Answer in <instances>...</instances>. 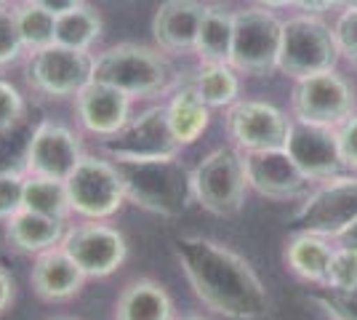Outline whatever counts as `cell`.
<instances>
[{
    "label": "cell",
    "mask_w": 357,
    "mask_h": 320,
    "mask_svg": "<svg viewBox=\"0 0 357 320\" xmlns=\"http://www.w3.org/2000/svg\"><path fill=\"white\" fill-rule=\"evenodd\" d=\"M181 273L192 294L211 312L229 320H259L269 315V294L251 261L206 235H178L174 241Z\"/></svg>",
    "instance_id": "6da1fadb"
},
{
    "label": "cell",
    "mask_w": 357,
    "mask_h": 320,
    "mask_svg": "<svg viewBox=\"0 0 357 320\" xmlns=\"http://www.w3.org/2000/svg\"><path fill=\"white\" fill-rule=\"evenodd\" d=\"M120 174L126 203L163 219H178L190 211L192 168L178 155L160 158H109Z\"/></svg>",
    "instance_id": "7a4b0ae2"
},
{
    "label": "cell",
    "mask_w": 357,
    "mask_h": 320,
    "mask_svg": "<svg viewBox=\"0 0 357 320\" xmlns=\"http://www.w3.org/2000/svg\"><path fill=\"white\" fill-rule=\"evenodd\" d=\"M178 73L168 54L144 43H115L93 54V80L107 83L131 99H152L174 91Z\"/></svg>",
    "instance_id": "3957f363"
},
{
    "label": "cell",
    "mask_w": 357,
    "mask_h": 320,
    "mask_svg": "<svg viewBox=\"0 0 357 320\" xmlns=\"http://www.w3.org/2000/svg\"><path fill=\"white\" fill-rule=\"evenodd\" d=\"M342 48L336 40V30L326 24L320 16L298 14L283 22V46L278 70L283 75L301 80V77L320 75L336 67Z\"/></svg>",
    "instance_id": "277c9868"
},
{
    "label": "cell",
    "mask_w": 357,
    "mask_h": 320,
    "mask_svg": "<svg viewBox=\"0 0 357 320\" xmlns=\"http://www.w3.org/2000/svg\"><path fill=\"white\" fill-rule=\"evenodd\" d=\"M245 192H248V179H245L243 155L232 147L211 150L192 168L195 203L219 219H229L243 211Z\"/></svg>",
    "instance_id": "5b68a950"
},
{
    "label": "cell",
    "mask_w": 357,
    "mask_h": 320,
    "mask_svg": "<svg viewBox=\"0 0 357 320\" xmlns=\"http://www.w3.org/2000/svg\"><path fill=\"white\" fill-rule=\"evenodd\" d=\"M64 184L70 211L83 222H109L126 206L120 174L107 155L86 153Z\"/></svg>",
    "instance_id": "8992f818"
},
{
    "label": "cell",
    "mask_w": 357,
    "mask_h": 320,
    "mask_svg": "<svg viewBox=\"0 0 357 320\" xmlns=\"http://www.w3.org/2000/svg\"><path fill=\"white\" fill-rule=\"evenodd\" d=\"M283 46V22L272 8L251 6L235 11V35L229 64L243 75L264 77L278 70Z\"/></svg>",
    "instance_id": "52a82bcc"
},
{
    "label": "cell",
    "mask_w": 357,
    "mask_h": 320,
    "mask_svg": "<svg viewBox=\"0 0 357 320\" xmlns=\"http://www.w3.org/2000/svg\"><path fill=\"white\" fill-rule=\"evenodd\" d=\"M24 77L30 91L43 99H75L93 80V54L54 43L43 51L27 54Z\"/></svg>",
    "instance_id": "ba28073f"
},
{
    "label": "cell",
    "mask_w": 357,
    "mask_h": 320,
    "mask_svg": "<svg viewBox=\"0 0 357 320\" xmlns=\"http://www.w3.org/2000/svg\"><path fill=\"white\" fill-rule=\"evenodd\" d=\"M61 251L80 267L89 280L115 275L128 259V241L109 222H80L67 227Z\"/></svg>",
    "instance_id": "9c48e42d"
},
{
    "label": "cell",
    "mask_w": 357,
    "mask_h": 320,
    "mask_svg": "<svg viewBox=\"0 0 357 320\" xmlns=\"http://www.w3.org/2000/svg\"><path fill=\"white\" fill-rule=\"evenodd\" d=\"M355 105V86L344 75H339L336 70L301 77V80H296V89L291 93L294 118L304 123H314V125L339 128L344 121L352 118Z\"/></svg>",
    "instance_id": "30bf717a"
},
{
    "label": "cell",
    "mask_w": 357,
    "mask_h": 320,
    "mask_svg": "<svg viewBox=\"0 0 357 320\" xmlns=\"http://www.w3.org/2000/svg\"><path fill=\"white\" fill-rule=\"evenodd\" d=\"M224 128L235 147L243 153H259V150H283L291 121L280 107L261 102V99H240L227 107Z\"/></svg>",
    "instance_id": "8fae6325"
},
{
    "label": "cell",
    "mask_w": 357,
    "mask_h": 320,
    "mask_svg": "<svg viewBox=\"0 0 357 320\" xmlns=\"http://www.w3.org/2000/svg\"><path fill=\"white\" fill-rule=\"evenodd\" d=\"M357 219V176H333L314 190L294 213V222L304 232L323 238H339Z\"/></svg>",
    "instance_id": "7c38bea8"
},
{
    "label": "cell",
    "mask_w": 357,
    "mask_h": 320,
    "mask_svg": "<svg viewBox=\"0 0 357 320\" xmlns=\"http://www.w3.org/2000/svg\"><path fill=\"white\" fill-rule=\"evenodd\" d=\"M107 158H160L178 155V142L171 131L165 105H152L131 115L115 137L99 142Z\"/></svg>",
    "instance_id": "4fadbf2b"
},
{
    "label": "cell",
    "mask_w": 357,
    "mask_h": 320,
    "mask_svg": "<svg viewBox=\"0 0 357 320\" xmlns=\"http://www.w3.org/2000/svg\"><path fill=\"white\" fill-rule=\"evenodd\" d=\"M248 187L261 198L269 200H296L310 195L312 179L296 166V160L285 150H259L243 153Z\"/></svg>",
    "instance_id": "5bb4252c"
},
{
    "label": "cell",
    "mask_w": 357,
    "mask_h": 320,
    "mask_svg": "<svg viewBox=\"0 0 357 320\" xmlns=\"http://www.w3.org/2000/svg\"><path fill=\"white\" fill-rule=\"evenodd\" d=\"M283 150L296 160V166L312 182H328V179L339 176L344 168L342 150H339V131L331 125L294 121Z\"/></svg>",
    "instance_id": "9a60e30c"
},
{
    "label": "cell",
    "mask_w": 357,
    "mask_h": 320,
    "mask_svg": "<svg viewBox=\"0 0 357 320\" xmlns=\"http://www.w3.org/2000/svg\"><path fill=\"white\" fill-rule=\"evenodd\" d=\"M83 142L75 128L56 121H40L32 134L27 174L67 182L77 163L83 160Z\"/></svg>",
    "instance_id": "2e32d148"
},
{
    "label": "cell",
    "mask_w": 357,
    "mask_h": 320,
    "mask_svg": "<svg viewBox=\"0 0 357 320\" xmlns=\"http://www.w3.org/2000/svg\"><path fill=\"white\" fill-rule=\"evenodd\" d=\"M75 118L80 123V128L96 137L99 142L115 137L126 123L134 115V99L126 96L123 91L91 80L83 91L73 99Z\"/></svg>",
    "instance_id": "e0dca14e"
},
{
    "label": "cell",
    "mask_w": 357,
    "mask_h": 320,
    "mask_svg": "<svg viewBox=\"0 0 357 320\" xmlns=\"http://www.w3.org/2000/svg\"><path fill=\"white\" fill-rule=\"evenodd\" d=\"M203 14H206V3L200 0H163L152 16L155 46L165 54L195 51Z\"/></svg>",
    "instance_id": "ac0fdd59"
},
{
    "label": "cell",
    "mask_w": 357,
    "mask_h": 320,
    "mask_svg": "<svg viewBox=\"0 0 357 320\" xmlns=\"http://www.w3.org/2000/svg\"><path fill=\"white\" fill-rule=\"evenodd\" d=\"M86 280L89 277L61 251V245L32 257L30 286L43 302H70L83 291Z\"/></svg>",
    "instance_id": "d6986e66"
},
{
    "label": "cell",
    "mask_w": 357,
    "mask_h": 320,
    "mask_svg": "<svg viewBox=\"0 0 357 320\" xmlns=\"http://www.w3.org/2000/svg\"><path fill=\"white\" fill-rule=\"evenodd\" d=\"M64 232H67V222L27 211V208L14 213L3 224V235H6L8 245L16 254H24V257H38V254H45V251L61 245Z\"/></svg>",
    "instance_id": "ffe728a7"
},
{
    "label": "cell",
    "mask_w": 357,
    "mask_h": 320,
    "mask_svg": "<svg viewBox=\"0 0 357 320\" xmlns=\"http://www.w3.org/2000/svg\"><path fill=\"white\" fill-rule=\"evenodd\" d=\"M115 320H176L174 299L163 283L152 277H136L126 283L115 302Z\"/></svg>",
    "instance_id": "44dd1931"
},
{
    "label": "cell",
    "mask_w": 357,
    "mask_h": 320,
    "mask_svg": "<svg viewBox=\"0 0 357 320\" xmlns=\"http://www.w3.org/2000/svg\"><path fill=\"white\" fill-rule=\"evenodd\" d=\"M165 112H168V123H171V131L176 137L178 147L195 144L211 123V107L197 96V91L184 75L178 77V86L171 91V99L165 102Z\"/></svg>",
    "instance_id": "7402d4cb"
},
{
    "label": "cell",
    "mask_w": 357,
    "mask_h": 320,
    "mask_svg": "<svg viewBox=\"0 0 357 320\" xmlns=\"http://www.w3.org/2000/svg\"><path fill=\"white\" fill-rule=\"evenodd\" d=\"M333 251L323 235H314V232H296L288 245H285V264L294 275H298L301 280L307 283H317L323 286L326 273L333 259Z\"/></svg>",
    "instance_id": "603a6c76"
},
{
    "label": "cell",
    "mask_w": 357,
    "mask_h": 320,
    "mask_svg": "<svg viewBox=\"0 0 357 320\" xmlns=\"http://www.w3.org/2000/svg\"><path fill=\"white\" fill-rule=\"evenodd\" d=\"M238 75V70L227 61H200L197 73H190L184 77L211 109H219V107H232L235 102H240Z\"/></svg>",
    "instance_id": "cb8c5ba5"
},
{
    "label": "cell",
    "mask_w": 357,
    "mask_h": 320,
    "mask_svg": "<svg viewBox=\"0 0 357 320\" xmlns=\"http://www.w3.org/2000/svg\"><path fill=\"white\" fill-rule=\"evenodd\" d=\"M235 35V11H227L219 3H206V14L200 22L195 54L200 61H227L232 56Z\"/></svg>",
    "instance_id": "d4e9b609"
},
{
    "label": "cell",
    "mask_w": 357,
    "mask_h": 320,
    "mask_svg": "<svg viewBox=\"0 0 357 320\" xmlns=\"http://www.w3.org/2000/svg\"><path fill=\"white\" fill-rule=\"evenodd\" d=\"M11 11L27 54L43 51L56 43V16L45 11L43 6H38L35 0H14Z\"/></svg>",
    "instance_id": "484cf974"
},
{
    "label": "cell",
    "mask_w": 357,
    "mask_h": 320,
    "mask_svg": "<svg viewBox=\"0 0 357 320\" xmlns=\"http://www.w3.org/2000/svg\"><path fill=\"white\" fill-rule=\"evenodd\" d=\"M24 208L43 213V216H54L59 222L73 219L70 198H67V184L61 179H51V176H38V174L24 176Z\"/></svg>",
    "instance_id": "4316f807"
},
{
    "label": "cell",
    "mask_w": 357,
    "mask_h": 320,
    "mask_svg": "<svg viewBox=\"0 0 357 320\" xmlns=\"http://www.w3.org/2000/svg\"><path fill=\"white\" fill-rule=\"evenodd\" d=\"M105 32V22L96 8L83 3L80 8L56 16V43L75 51H91Z\"/></svg>",
    "instance_id": "83f0119b"
},
{
    "label": "cell",
    "mask_w": 357,
    "mask_h": 320,
    "mask_svg": "<svg viewBox=\"0 0 357 320\" xmlns=\"http://www.w3.org/2000/svg\"><path fill=\"white\" fill-rule=\"evenodd\" d=\"M38 123L24 118L14 128L0 131V174H27L30 144Z\"/></svg>",
    "instance_id": "f1b7e54d"
},
{
    "label": "cell",
    "mask_w": 357,
    "mask_h": 320,
    "mask_svg": "<svg viewBox=\"0 0 357 320\" xmlns=\"http://www.w3.org/2000/svg\"><path fill=\"white\" fill-rule=\"evenodd\" d=\"M310 302H314L331 320H357V289L333 291L320 286V291L310 294Z\"/></svg>",
    "instance_id": "f546056e"
},
{
    "label": "cell",
    "mask_w": 357,
    "mask_h": 320,
    "mask_svg": "<svg viewBox=\"0 0 357 320\" xmlns=\"http://www.w3.org/2000/svg\"><path fill=\"white\" fill-rule=\"evenodd\" d=\"M27 56V48L22 43V35L16 27L11 6L0 8V70H8Z\"/></svg>",
    "instance_id": "4dcf8cb0"
},
{
    "label": "cell",
    "mask_w": 357,
    "mask_h": 320,
    "mask_svg": "<svg viewBox=\"0 0 357 320\" xmlns=\"http://www.w3.org/2000/svg\"><path fill=\"white\" fill-rule=\"evenodd\" d=\"M323 289H333V291H349L357 289V251L355 248H336L333 251V259H331V267L326 273V280H323Z\"/></svg>",
    "instance_id": "1f68e13d"
},
{
    "label": "cell",
    "mask_w": 357,
    "mask_h": 320,
    "mask_svg": "<svg viewBox=\"0 0 357 320\" xmlns=\"http://www.w3.org/2000/svg\"><path fill=\"white\" fill-rule=\"evenodd\" d=\"M27 115V99L19 91V86H14L11 80L0 77V131L14 128L16 123H22Z\"/></svg>",
    "instance_id": "d6a6232c"
},
{
    "label": "cell",
    "mask_w": 357,
    "mask_h": 320,
    "mask_svg": "<svg viewBox=\"0 0 357 320\" xmlns=\"http://www.w3.org/2000/svg\"><path fill=\"white\" fill-rule=\"evenodd\" d=\"M24 176L27 174H0V224L24 208Z\"/></svg>",
    "instance_id": "836d02e7"
},
{
    "label": "cell",
    "mask_w": 357,
    "mask_h": 320,
    "mask_svg": "<svg viewBox=\"0 0 357 320\" xmlns=\"http://www.w3.org/2000/svg\"><path fill=\"white\" fill-rule=\"evenodd\" d=\"M333 30H336V40H339L342 54L349 59V64L357 67V6L344 8V14L339 16Z\"/></svg>",
    "instance_id": "e575fe53"
},
{
    "label": "cell",
    "mask_w": 357,
    "mask_h": 320,
    "mask_svg": "<svg viewBox=\"0 0 357 320\" xmlns=\"http://www.w3.org/2000/svg\"><path fill=\"white\" fill-rule=\"evenodd\" d=\"M336 131H339V150H342L344 168L357 171V115L344 121Z\"/></svg>",
    "instance_id": "d590c367"
},
{
    "label": "cell",
    "mask_w": 357,
    "mask_h": 320,
    "mask_svg": "<svg viewBox=\"0 0 357 320\" xmlns=\"http://www.w3.org/2000/svg\"><path fill=\"white\" fill-rule=\"evenodd\" d=\"M14 296H16V280L14 275L8 273L3 264H0V315H6L11 305H14Z\"/></svg>",
    "instance_id": "8d00e7d4"
},
{
    "label": "cell",
    "mask_w": 357,
    "mask_h": 320,
    "mask_svg": "<svg viewBox=\"0 0 357 320\" xmlns=\"http://www.w3.org/2000/svg\"><path fill=\"white\" fill-rule=\"evenodd\" d=\"M38 6H43L45 11H51L54 16H61L67 14V11H75V8H80L86 0H35Z\"/></svg>",
    "instance_id": "74e56055"
},
{
    "label": "cell",
    "mask_w": 357,
    "mask_h": 320,
    "mask_svg": "<svg viewBox=\"0 0 357 320\" xmlns=\"http://www.w3.org/2000/svg\"><path fill=\"white\" fill-rule=\"evenodd\" d=\"M296 8H301L304 14H323V11H328V8H333V6H342L339 0H296L294 3Z\"/></svg>",
    "instance_id": "f35d334b"
},
{
    "label": "cell",
    "mask_w": 357,
    "mask_h": 320,
    "mask_svg": "<svg viewBox=\"0 0 357 320\" xmlns=\"http://www.w3.org/2000/svg\"><path fill=\"white\" fill-rule=\"evenodd\" d=\"M339 241H342V245H347V248H355V251H357V219L349 224V227L344 229L342 235H339Z\"/></svg>",
    "instance_id": "ab89813d"
},
{
    "label": "cell",
    "mask_w": 357,
    "mask_h": 320,
    "mask_svg": "<svg viewBox=\"0 0 357 320\" xmlns=\"http://www.w3.org/2000/svg\"><path fill=\"white\" fill-rule=\"evenodd\" d=\"M259 6H264V8H288V6H294L296 0H256Z\"/></svg>",
    "instance_id": "60d3db41"
},
{
    "label": "cell",
    "mask_w": 357,
    "mask_h": 320,
    "mask_svg": "<svg viewBox=\"0 0 357 320\" xmlns=\"http://www.w3.org/2000/svg\"><path fill=\"white\" fill-rule=\"evenodd\" d=\"M344 8H349V6H357V0H339Z\"/></svg>",
    "instance_id": "b9f144b4"
},
{
    "label": "cell",
    "mask_w": 357,
    "mask_h": 320,
    "mask_svg": "<svg viewBox=\"0 0 357 320\" xmlns=\"http://www.w3.org/2000/svg\"><path fill=\"white\" fill-rule=\"evenodd\" d=\"M11 3H14V0H0V8H3V6H11Z\"/></svg>",
    "instance_id": "7bdbcfd3"
},
{
    "label": "cell",
    "mask_w": 357,
    "mask_h": 320,
    "mask_svg": "<svg viewBox=\"0 0 357 320\" xmlns=\"http://www.w3.org/2000/svg\"><path fill=\"white\" fill-rule=\"evenodd\" d=\"M181 320H203V318H181Z\"/></svg>",
    "instance_id": "ee69618b"
},
{
    "label": "cell",
    "mask_w": 357,
    "mask_h": 320,
    "mask_svg": "<svg viewBox=\"0 0 357 320\" xmlns=\"http://www.w3.org/2000/svg\"><path fill=\"white\" fill-rule=\"evenodd\" d=\"M59 320H73V318H59Z\"/></svg>",
    "instance_id": "f6af8a7d"
}]
</instances>
